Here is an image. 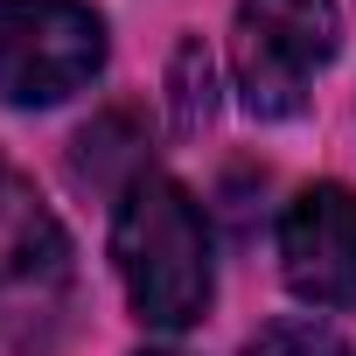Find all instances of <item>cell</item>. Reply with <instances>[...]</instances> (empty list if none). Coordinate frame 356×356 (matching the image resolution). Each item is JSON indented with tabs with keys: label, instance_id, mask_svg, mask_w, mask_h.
<instances>
[{
	"label": "cell",
	"instance_id": "1",
	"mask_svg": "<svg viewBox=\"0 0 356 356\" xmlns=\"http://www.w3.org/2000/svg\"><path fill=\"white\" fill-rule=\"evenodd\" d=\"M112 266L133 314L161 335H182L210 307V224L203 203L161 168H140L119 189L112 217Z\"/></svg>",
	"mask_w": 356,
	"mask_h": 356
},
{
	"label": "cell",
	"instance_id": "2",
	"mask_svg": "<svg viewBox=\"0 0 356 356\" xmlns=\"http://www.w3.org/2000/svg\"><path fill=\"white\" fill-rule=\"evenodd\" d=\"M342 42V8L335 0H238L231 15V77L238 105L266 126L300 119L314 70Z\"/></svg>",
	"mask_w": 356,
	"mask_h": 356
},
{
	"label": "cell",
	"instance_id": "3",
	"mask_svg": "<svg viewBox=\"0 0 356 356\" xmlns=\"http://www.w3.org/2000/svg\"><path fill=\"white\" fill-rule=\"evenodd\" d=\"M70 307V238L22 168L0 161V335L35 349Z\"/></svg>",
	"mask_w": 356,
	"mask_h": 356
},
{
	"label": "cell",
	"instance_id": "4",
	"mask_svg": "<svg viewBox=\"0 0 356 356\" xmlns=\"http://www.w3.org/2000/svg\"><path fill=\"white\" fill-rule=\"evenodd\" d=\"M105 70V22L84 0H0V98L63 105Z\"/></svg>",
	"mask_w": 356,
	"mask_h": 356
},
{
	"label": "cell",
	"instance_id": "5",
	"mask_svg": "<svg viewBox=\"0 0 356 356\" xmlns=\"http://www.w3.org/2000/svg\"><path fill=\"white\" fill-rule=\"evenodd\" d=\"M280 273L307 307H356V196L314 182L280 217Z\"/></svg>",
	"mask_w": 356,
	"mask_h": 356
},
{
	"label": "cell",
	"instance_id": "6",
	"mask_svg": "<svg viewBox=\"0 0 356 356\" xmlns=\"http://www.w3.org/2000/svg\"><path fill=\"white\" fill-rule=\"evenodd\" d=\"M210 112H217V70H210V49L189 35L168 56V119H175V133H203Z\"/></svg>",
	"mask_w": 356,
	"mask_h": 356
},
{
	"label": "cell",
	"instance_id": "7",
	"mask_svg": "<svg viewBox=\"0 0 356 356\" xmlns=\"http://www.w3.org/2000/svg\"><path fill=\"white\" fill-rule=\"evenodd\" d=\"M245 356H349V342L321 321H273L245 342Z\"/></svg>",
	"mask_w": 356,
	"mask_h": 356
},
{
	"label": "cell",
	"instance_id": "8",
	"mask_svg": "<svg viewBox=\"0 0 356 356\" xmlns=\"http://www.w3.org/2000/svg\"><path fill=\"white\" fill-rule=\"evenodd\" d=\"M140 356H168V349H140Z\"/></svg>",
	"mask_w": 356,
	"mask_h": 356
}]
</instances>
